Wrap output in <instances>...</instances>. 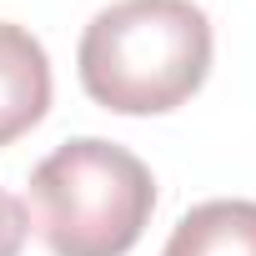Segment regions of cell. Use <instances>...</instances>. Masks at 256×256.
Returning <instances> with one entry per match:
<instances>
[{
	"label": "cell",
	"instance_id": "1",
	"mask_svg": "<svg viewBox=\"0 0 256 256\" xmlns=\"http://www.w3.org/2000/svg\"><path fill=\"white\" fill-rule=\"evenodd\" d=\"M80 86L116 116L186 106L211 70V20L196 0H116L80 30Z\"/></svg>",
	"mask_w": 256,
	"mask_h": 256
},
{
	"label": "cell",
	"instance_id": "4",
	"mask_svg": "<svg viewBox=\"0 0 256 256\" xmlns=\"http://www.w3.org/2000/svg\"><path fill=\"white\" fill-rule=\"evenodd\" d=\"M161 256H256V201H201L191 206Z\"/></svg>",
	"mask_w": 256,
	"mask_h": 256
},
{
	"label": "cell",
	"instance_id": "5",
	"mask_svg": "<svg viewBox=\"0 0 256 256\" xmlns=\"http://www.w3.org/2000/svg\"><path fill=\"white\" fill-rule=\"evenodd\" d=\"M26 231H30V216H26V206H20L10 191H0V256H20V246H26Z\"/></svg>",
	"mask_w": 256,
	"mask_h": 256
},
{
	"label": "cell",
	"instance_id": "3",
	"mask_svg": "<svg viewBox=\"0 0 256 256\" xmlns=\"http://www.w3.org/2000/svg\"><path fill=\"white\" fill-rule=\"evenodd\" d=\"M50 110V56L26 30L0 20V146L20 141Z\"/></svg>",
	"mask_w": 256,
	"mask_h": 256
},
{
	"label": "cell",
	"instance_id": "2",
	"mask_svg": "<svg viewBox=\"0 0 256 256\" xmlns=\"http://www.w3.org/2000/svg\"><path fill=\"white\" fill-rule=\"evenodd\" d=\"M151 211V166L100 136H76L30 171V226L50 256H126Z\"/></svg>",
	"mask_w": 256,
	"mask_h": 256
}]
</instances>
